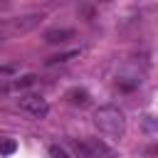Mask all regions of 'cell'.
<instances>
[{"label": "cell", "mask_w": 158, "mask_h": 158, "mask_svg": "<svg viewBox=\"0 0 158 158\" xmlns=\"http://www.w3.org/2000/svg\"><path fill=\"white\" fill-rule=\"evenodd\" d=\"M67 99H69V104H74V106H86V104H89V94H86L84 89H72V91L67 94Z\"/></svg>", "instance_id": "52a82bcc"}, {"label": "cell", "mask_w": 158, "mask_h": 158, "mask_svg": "<svg viewBox=\"0 0 158 158\" xmlns=\"http://www.w3.org/2000/svg\"><path fill=\"white\" fill-rule=\"evenodd\" d=\"M49 158H72V156H69V151H67V148H62V146L52 143V146H49Z\"/></svg>", "instance_id": "9c48e42d"}, {"label": "cell", "mask_w": 158, "mask_h": 158, "mask_svg": "<svg viewBox=\"0 0 158 158\" xmlns=\"http://www.w3.org/2000/svg\"><path fill=\"white\" fill-rule=\"evenodd\" d=\"M15 148H17L15 141H0V156H10L15 153Z\"/></svg>", "instance_id": "30bf717a"}, {"label": "cell", "mask_w": 158, "mask_h": 158, "mask_svg": "<svg viewBox=\"0 0 158 158\" xmlns=\"http://www.w3.org/2000/svg\"><path fill=\"white\" fill-rule=\"evenodd\" d=\"M20 109H22L27 116H32V118H44V116L49 114L47 99L37 96V94H25V96H20Z\"/></svg>", "instance_id": "3957f363"}, {"label": "cell", "mask_w": 158, "mask_h": 158, "mask_svg": "<svg viewBox=\"0 0 158 158\" xmlns=\"http://www.w3.org/2000/svg\"><path fill=\"white\" fill-rule=\"evenodd\" d=\"M74 37V30H47L44 32V42L47 44H57V42H67V40H72Z\"/></svg>", "instance_id": "5b68a950"}, {"label": "cell", "mask_w": 158, "mask_h": 158, "mask_svg": "<svg viewBox=\"0 0 158 158\" xmlns=\"http://www.w3.org/2000/svg\"><path fill=\"white\" fill-rule=\"evenodd\" d=\"M94 123H96V128H99L106 138H114V141L123 138V133H126V116H123V111H121L118 106H111V104L96 109Z\"/></svg>", "instance_id": "6da1fadb"}, {"label": "cell", "mask_w": 158, "mask_h": 158, "mask_svg": "<svg viewBox=\"0 0 158 158\" xmlns=\"http://www.w3.org/2000/svg\"><path fill=\"white\" fill-rule=\"evenodd\" d=\"M35 79L37 77H32V74H27V77H22V79H15V81H10V84H5L0 91L5 94V91H15V89H25V86H32L35 84Z\"/></svg>", "instance_id": "8992f818"}, {"label": "cell", "mask_w": 158, "mask_h": 158, "mask_svg": "<svg viewBox=\"0 0 158 158\" xmlns=\"http://www.w3.org/2000/svg\"><path fill=\"white\" fill-rule=\"evenodd\" d=\"M74 151H77V156L79 158H114V153L104 146V143H99V141H91V143H86V141H77L74 143Z\"/></svg>", "instance_id": "277c9868"}, {"label": "cell", "mask_w": 158, "mask_h": 158, "mask_svg": "<svg viewBox=\"0 0 158 158\" xmlns=\"http://www.w3.org/2000/svg\"><path fill=\"white\" fill-rule=\"evenodd\" d=\"M77 54H79V49H72V52H64V54H54V57L47 59V64H59V62H67V59H72Z\"/></svg>", "instance_id": "ba28073f"}, {"label": "cell", "mask_w": 158, "mask_h": 158, "mask_svg": "<svg viewBox=\"0 0 158 158\" xmlns=\"http://www.w3.org/2000/svg\"><path fill=\"white\" fill-rule=\"evenodd\" d=\"M40 22H42V15H40V12H30V15H22V17H12V20L0 22V35H5V37L25 35V32L35 30Z\"/></svg>", "instance_id": "7a4b0ae2"}]
</instances>
